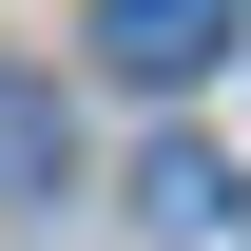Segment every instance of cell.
Masks as SVG:
<instances>
[{"label":"cell","instance_id":"6da1fadb","mask_svg":"<svg viewBox=\"0 0 251 251\" xmlns=\"http://www.w3.org/2000/svg\"><path fill=\"white\" fill-rule=\"evenodd\" d=\"M213 39H232V0H97V58H116L135 97H174Z\"/></svg>","mask_w":251,"mask_h":251},{"label":"cell","instance_id":"7a4b0ae2","mask_svg":"<svg viewBox=\"0 0 251 251\" xmlns=\"http://www.w3.org/2000/svg\"><path fill=\"white\" fill-rule=\"evenodd\" d=\"M0 193H58V97L0 77Z\"/></svg>","mask_w":251,"mask_h":251},{"label":"cell","instance_id":"3957f363","mask_svg":"<svg viewBox=\"0 0 251 251\" xmlns=\"http://www.w3.org/2000/svg\"><path fill=\"white\" fill-rule=\"evenodd\" d=\"M135 213H155V232H213V213H232V174H213V155H193V135H174V155L135 174Z\"/></svg>","mask_w":251,"mask_h":251}]
</instances>
